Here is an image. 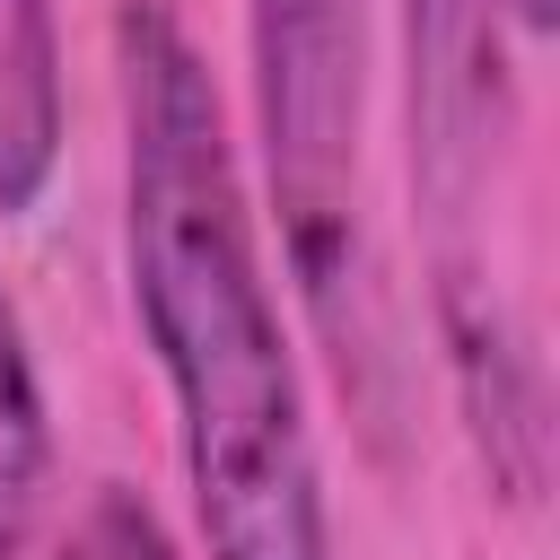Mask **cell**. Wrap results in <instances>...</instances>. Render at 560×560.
<instances>
[{"label":"cell","mask_w":560,"mask_h":560,"mask_svg":"<svg viewBox=\"0 0 560 560\" xmlns=\"http://www.w3.org/2000/svg\"><path fill=\"white\" fill-rule=\"evenodd\" d=\"M61 158V44L52 0H0V210H35Z\"/></svg>","instance_id":"277c9868"},{"label":"cell","mask_w":560,"mask_h":560,"mask_svg":"<svg viewBox=\"0 0 560 560\" xmlns=\"http://www.w3.org/2000/svg\"><path fill=\"white\" fill-rule=\"evenodd\" d=\"M52 560H184V551H175L166 516H158L131 481H96L88 508L70 516V534H61Z\"/></svg>","instance_id":"8992f818"},{"label":"cell","mask_w":560,"mask_h":560,"mask_svg":"<svg viewBox=\"0 0 560 560\" xmlns=\"http://www.w3.org/2000/svg\"><path fill=\"white\" fill-rule=\"evenodd\" d=\"M245 52H254V122H262V166H271L298 306L368 446L394 455L411 420V368H402L376 192H368L376 0H245Z\"/></svg>","instance_id":"3957f363"},{"label":"cell","mask_w":560,"mask_h":560,"mask_svg":"<svg viewBox=\"0 0 560 560\" xmlns=\"http://www.w3.org/2000/svg\"><path fill=\"white\" fill-rule=\"evenodd\" d=\"M44 464H52L44 385H35L26 324H18V306H9V289H0V560H26V542H35Z\"/></svg>","instance_id":"5b68a950"},{"label":"cell","mask_w":560,"mask_h":560,"mask_svg":"<svg viewBox=\"0 0 560 560\" xmlns=\"http://www.w3.org/2000/svg\"><path fill=\"white\" fill-rule=\"evenodd\" d=\"M122 271L175 402V455L210 560H332L298 350L254 245L228 105L166 0L114 9Z\"/></svg>","instance_id":"6da1fadb"},{"label":"cell","mask_w":560,"mask_h":560,"mask_svg":"<svg viewBox=\"0 0 560 560\" xmlns=\"http://www.w3.org/2000/svg\"><path fill=\"white\" fill-rule=\"evenodd\" d=\"M508 9V26H525V35H551V0H499Z\"/></svg>","instance_id":"52a82bcc"},{"label":"cell","mask_w":560,"mask_h":560,"mask_svg":"<svg viewBox=\"0 0 560 560\" xmlns=\"http://www.w3.org/2000/svg\"><path fill=\"white\" fill-rule=\"evenodd\" d=\"M508 9L499 0H402L411 44V201L429 245V306L446 341V376L472 429V455L499 499L542 490V359L525 298L499 254L508 201Z\"/></svg>","instance_id":"7a4b0ae2"}]
</instances>
